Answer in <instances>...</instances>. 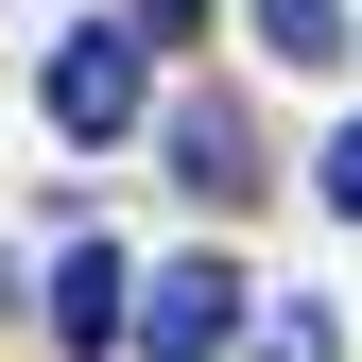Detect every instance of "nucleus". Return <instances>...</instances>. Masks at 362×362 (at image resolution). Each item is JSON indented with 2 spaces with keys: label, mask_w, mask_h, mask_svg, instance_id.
I'll return each mask as SVG.
<instances>
[{
  "label": "nucleus",
  "mask_w": 362,
  "mask_h": 362,
  "mask_svg": "<svg viewBox=\"0 0 362 362\" xmlns=\"http://www.w3.org/2000/svg\"><path fill=\"white\" fill-rule=\"evenodd\" d=\"M259 52H276V69H328L345 52V0H259Z\"/></svg>",
  "instance_id": "39448f33"
},
{
  "label": "nucleus",
  "mask_w": 362,
  "mask_h": 362,
  "mask_svg": "<svg viewBox=\"0 0 362 362\" xmlns=\"http://www.w3.org/2000/svg\"><path fill=\"white\" fill-rule=\"evenodd\" d=\"M173 190H190V207H259V190H276V173H259V121L224 104V86L173 104Z\"/></svg>",
  "instance_id": "f03ea898"
},
{
  "label": "nucleus",
  "mask_w": 362,
  "mask_h": 362,
  "mask_svg": "<svg viewBox=\"0 0 362 362\" xmlns=\"http://www.w3.org/2000/svg\"><path fill=\"white\" fill-rule=\"evenodd\" d=\"M259 362H328V310H310V293H276V328H259Z\"/></svg>",
  "instance_id": "423d86ee"
},
{
  "label": "nucleus",
  "mask_w": 362,
  "mask_h": 362,
  "mask_svg": "<svg viewBox=\"0 0 362 362\" xmlns=\"http://www.w3.org/2000/svg\"><path fill=\"white\" fill-rule=\"evenodd\" d=\"M139 35H207V0H139Z\"/></svg>",
  "instance_id": "6e6552de"
},
{
  "label": "nucleus",
  "mask_w": 362,
  "mask_h": 362,
  "mask_svg": "<svg viewBox=\"0 0 362 362\" xmlns=\"http://www.w3.org/2000/svg\"><path fill=\"white\" fill-rule=\"evenodd\" d=\"M328 207L362 224V121H328Z\"/></svg>",
  "instance_id": "0eeeda50"
},
{
  "label": "nucleus",
  "mask_w": 362,
  "mask_h": 362,
  "mask_svg": "<svg viewBox=\"0 0 362 362\" xmlns=\"http://www.w3.org/2000/svg\"><path fill=\"white\" fill-rule=\"evenodd\" d=\"M224 328H242V276H224V259L139 276V362H224Z\"/></svg>",
  "instance_id": "f257e3e1"
},
{
  "label": "nucleus",
  "mask_w": 362,
  "mask_h": 362,
  "mask_svg": "<svg viewBox=\"0 0 362 362\" xmlns=\"http://www.w3.org/2000/svg\"><path fill=\"white\" fill-rule=\"evenodd\" d=\"M139 52H156V35H69V52H52V121H69V139H121V121H139Z\"/></svg>",
  "instance_id": "7ed1b4c3"
},
{
  "label": "nucleus",
  "mask_w": 362,
  "mask_h": 362,
  "mask_svg": "<svg viewBox=\"0 0 362 362\" xmlns=\"http://www.w3.org/2000/svg\"><path fill=\"white\" fill-rule=\"evenodd\" d=\"M121 293H139V276H121L104 242H69V276H52V345H69V362H104V345H139V310H121Z\"/></svg>",
  "instance_id": "20e7f679"
}]
</instances>
